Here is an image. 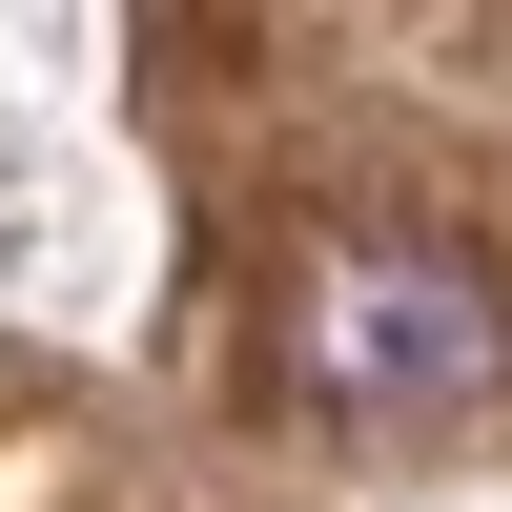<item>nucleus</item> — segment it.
Instances as JSON below:
<instances>
[{"mask_svg": "<svg viewBox=\"0 0 512 512\" xmlns=\"http://www.w3.org/2000/svg\"><path fill=\"white\" fill-rule=\"evenodd\" d=\"M287 349H308V390H349V410H472L512 369V308L472 267H431V246H328L308 308H287Z\"/></svg>", "mask_w": 512, "mask_h": 512, "instance_id": "f257e3e1", "label": "nucleus"}]
</instances>
